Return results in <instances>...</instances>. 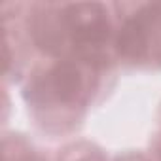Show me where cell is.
I'll use <instances>...</instances> for the list:
<instances>
[{"label": "cell", "mask_w": 161, "mask_h": 161, "mask_svg": "<svg viewBox=\"0 0 161 161\" xmlns=\"http://www.w3.org/2000/svg\"><path fill=\"white\" fill-rule=\"evenodd\" d=\"M64 25L72 40L84 49L99 47L108 38V19L99 4H76L64 12Z\"/></svg>", "instance_id": "cell-1"}, {"label": "cell", "mask_w": 161, "mask_h": 161, "mask_svg": "<svg viewBox=\"0 0 161 161\" xmlns=\"http://www.w3.org/2000/svg\"><path fill=\"white\" fill-rule=\"evenodd\" d=\"M118 46H119V53L127 59L136 61L144 57L146 46H148V34H146V25L142 17L131 19L123 25L118 38Z\"/></svg>", "instance_id": "cell-3"}, {"label": "cell", "mask_w": 161, "mask_h": 161, "mask_svg": "<svg viewBox=\"0 0 161 161\" xmlns=\"http://www.w3.org/2000/svg\"><path fill=\"white\" fill-rule=\"evenodd\" d=\"M46 91L59 103L72 104L84 93V76L74 63H59L46 76Z\"/></svg>", "instance_id": "cell-2"}]
</instances>
